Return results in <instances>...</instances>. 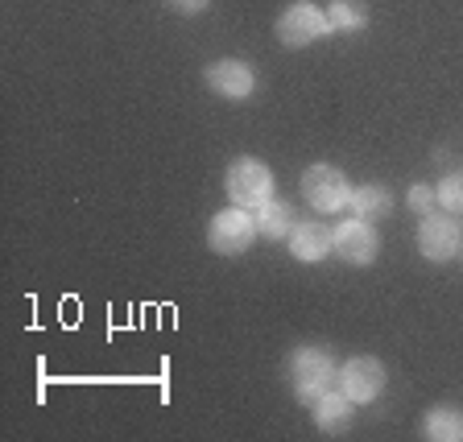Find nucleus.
<instances>
[{"label":"nucleus","instance_id":"nucleus-1","mask_svg":"<svg viewBox=\"0 0 463 442\" xmlns=\"http://www.w3.org/2000/svg\"><path fill=\"white\" fill-rule=\"evenodd\" d=\"M289 381H294V393L302 405H315L323 393H331L335 385V360H331L327 347H298L289 356Z\"/></svg>","mask_w":463,"mask_h":442},{"label":"nucleus","instance_id":"nucleus-2","mask_svg":"<svg viewBox=\"0 0 463 442\" xmlns=\"http://www.w3.org/2000/svg\"><path fill=\"white\" fill-rule=\"evenodd\" d=\"M302 199H307L318 215H335L352 202V186H347V178L335 170V165L318 162L302 174Z\"/></svg>","mask_w":463,"mask_h":442},{"label":"nucleus","instance_id":"nucleus-3","mask_svg":"<svg viewBox=\"0 0 463 442\" xmlns=\"http://www.w3.org/2000/svg\"><path fill=\"white\" fill-rule=\"evenodd\" d=\"M228 199L236 202V207H252L257 212L265 199H273V174L265 162H257V157H236V162L228 165Z\"/></svg>","mask_w":463,"mask_h":442},{"label":"nucleus","instance_id":"nucleus-4","mask_svg":"<svg viewBox=\"0 0 463 442\" xmlns=\"http://www.w3.org/2000/svg\"><path fill=\"white\" fill-rule=\"evenodd\" d=\"M252 240H257V220L249 215V207H236V202L223 207L212 220V228H207V244H212L220 257H236V252H244Z\"/></svg>","mask_w":463,"mask_h":442},{"label":"nucleus","instance_id":"nucleus-5","mask_svg":"<svg viewBox=\"0 0 463 442\" xmlns=\"http://www.w3.org/2000/svg\"><path fill=\"white\" fill-rule=\"evenodd\" d=\"M327 33H331L327 13L315 9V5H307V0L289 5V9L278 17V42L289 46V50H302V46H310V42L327 38Z\"/></svg>","mask_w":463,"mask_h":442},{"label":"nucleus","instance_id":"nucleus-6","mask_svg":"<svg viewBox=\"0 0 463 442\" xmlns=\"http://www.w3.org/2000/svg\"><path fill=\"white\" fill-rule=\"evenodd\" d=\"M385 389V364L376 356H356L339 368V393L352 397L356 405H368Z\"/></svg>","mask_w":463,"mask_h":442},{"label":"nucleus","instance_id":"nucleus-7","mask_svg":"<svg viewBox=\"0 0 463 442\" xmlns=\"http://www.w3.org/2000/svg\"><path fill=\"white\" fill-rule=\"evenodd\" d=\"M376 252H381V236L373 231V223L368 220H352L339 223L335 228V257L344 260V265H356V269H364V265H373Z\"/></svg>","mask_w":463,"mask_h":442},{"label":"nucleus","instance_id":"nucleus-8","mask_svg":"<svg viewBox=\"0 0 463 442\" xmlns=\"http://www.w3.org/2000/svg\"><path fill=\"white\" fill-rule=\"evenodd\" d=\"M459 240H463V231L451 215H422V223H418V252L426 260H434V265L451 260L459 252Z\"/></svg>","mask_w":463,"mask_h":442},{"label":"nucleus","instance_id":"nucleus-9","mask_svg":"<svg viewBox=\"0 0 463 442\" xmlns=\"http://www.w3.org/2000/svg\"><path fill=\"white\" fill-rule=\"evenodd\" d=\"M207 87H212L215 96L223 99H249L252 87H257V75H252L249 62H241V58H220V62H212L207 67Z\"/></svg>","mask_w":463,"mask_h":442},{"label":"nucleus","instance_id":"nucleus-10","mask_svg":"<svg viewBox=\"0 0 463 442\" xmlns=\"http://www.w3.org/2000/svg\"><path fill=\"white\" fill-rule=\"evenodd\" d=\"M331 249H335V231L323 228V223H298V228L289 231V252L298 260H307V265L323 260Z\"/></svg>","mask_w":463,"mask_h":442},{"label":"nucleus","instance_id":"nucleus-11","mask_svg":"<svg viewBox=\"0 0 463 442\" xmlns=\"http://www.w3.org/2000/svg\"><path fill=\"white\" fill-rule=\"evenodd\" d=\"M352 397H344V393H323L315 405H310V414H315V426L323 434H347L352 430Z\"/></svg>","mask_w":463,"mask_h":442},{"label":"nucleus","instance_id":"nucleus-12","mask_svg":"<svg viewBox=\"0 0 463 442\" xmlns=\"http://www.w3.org/2000/svg\"><path fill=\"white\" fill-rule=\"evenodd\" d=\"M257 236H265V240H289V231L298 228V215H294V207L281 199H265L257 207Z\"/></svg>","mask_w":463,"mask_h":442},{"label":"nucleus","instance_id":"nucleus-13","mask_svg":"<svg viewBox=\"0 0 463 442\" xmlns=\"http://www.w3.org/2000/svg\"><path fill=\"white\" fill-rule=\"evenodd\" d=\"M347 212L356 215V220H368V223H376V220H385L389 212H393V194H389V186H356L352 191V202H347Z\"/></svg>","mask_w":463,"mask_h":442},{"label":"nucleus","instance_id":"nucleus-14","mask_svg":"<svg viewBox=\"0 0 463 442\" xmlns=\"http://www.w3.org/2000/svg\"><path fill=\"white\" fill-rule=\"evenodd\" d=\"M426 438H439V442H459L463 438V418L455 409H430L422 422Z\"/></svg>","mask_w":463,"mask_h":442},{"label":"nucleus","instance_id":"nucleus-15","mask_svg":"<svg viewBox=\"0 0 463 442\" xmlns=\"http://www.w3.org/2000/svg\"><path fill=\"white\" fill-rule=\"evenodd\" d=\"M327 21H331V29H335V33H352V29H364L368 25V9H360L356 0H335V5H331V13H327Z\"/></svg>","mask_w":463,"mask_h":442},{"label":"nucleus","instance_id":"nucleus-16","mask_svg":"<svg viewBox=\"0 0 463 442\" xmlns=\"http://www.w3.org/2000/svg\"><path fill=\"white\" fill-rule=\"evenodd\" d=\"M439 207H443L447 215L463 212V170L447 174L443 183H439Z\"/></svg>","mask_w":463,"mask_h":442},{"label":"nucleus","instance_id":"nucleus-17","mask_svg":"<svg viewBox=\"0 0 463 442\" xmlns=\"http://www.w3.org/2000/svg\"><path fill=\"white\" fill-rule=\"evenodd\" d=\"M405 202H410V212L418 215H434V202H439V191L426 183H414L410 186V194H405Z\"/></svg>","mask_w":463,"mask_h":442},{"label":"nucleus","instance_id":"nucleus-18","mask_svg":"<svg viewBox=\"0 0 463 442\" xmlns=\"http://www.w3.org/2000/svg\"><path fill=\"white\" fill-rule=\"evenodd\" d=\"M165 5H170L174 13H183V17H194V13H203L212 0H165Z\"/></svg>","mask_w":463,"mask_h":442}]
</instances>
